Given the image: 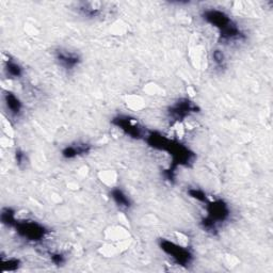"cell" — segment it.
I'll return each mask as SVG.
<instances>
[{"instance_id": "1", "label": "cell", "mask_w": 273, "mask_h": 273, "mask_svg": "<svg viewBox=\"0 0 273 273\" xmlns=\"http://www.w3.org/2000/svg\"><path fill=\"white\" fill-rule=\"evenodd\" d=\"M202 18L206 23L219 30L220 41L223 43H234L244 39L243 32L225 12L217 9H207L203 12Z\"/></svg>"}, {"instance_id": "2", "label": "cell", "mask_w": 273, "mask_h": 273, "mask_svg": "<svg viewBox=\"0 0 273 273\" xmlns=\"http://www.w3.org/2000/svg\"><path fill=\"white\" fill-rule=\"evenodd\" d=\"M206 211H207V216L202 220L201 224L204 230L211 234L216 233L220 223L225 222L230 216L228 205L222 200L208 201L206 203Z\"/></svg>"}, {"instance_id": "3", "label": "cell", "mask_w": 273, "mask_h": 273, "mask_svg": "<svg viewBox=\"0 0 273 273\" xmlns=\"http://www.w3.org/2000/svg\"><path fill=\"white\" fill-rule=\"evenodd\" d=\"M160 249L168 254L176 264L181 267H188L193 260V254L190 251L188 246H184L181 244L175 243L174 241L169 240V239L161 238L159 239Z\"/></svg>"}, {"instance_id": "4", "label": "cell", "mask_w": 273, "mask_h": 273, "mask_svg": "<svg viewBox=\"0 0 273 273\" xmlns=\"http://www.w3.org/2000/svg\"><path fill=\"white\" fill-rule=\"evenodd\" d=\"M16 229V233H18L21 237L26 239L28 241L32 242H38L43 240L45 236L47 235L48 230L40 223L36 221H16L14 226Z\"/></svg>"}, {"instance_id": "5", "label": "cell", "mask_w": 273, "mask_h": 273, "mask_svg": "<svg viewBox=\"0 0 273 273\" xmlns=\"http://www.w3.org/2000/svg\"><path fill=\"white\" fill-rule=\"evenodd\" d=\"M197 112V106L188 98H180L169 108V117L176 122L183 121L190 114Z\"/></svg>"}, {"instance_id": "6", "label": "cell", "mask_w": 273, "mask_h": 273, "mask_svg": "<svg viewBox=\"0 0 273 273\" xmlns=\"http://www.w3.org/2000/svg\"><path fill=\"white\" fill-rule=\"evenodd\" d=\"M112 124L120 127V129H122L126 135L135 139H140L146 136V134H144L143 128L138 125V123L136 121H132L128 117H123V115L120 117L119 115V117L112 120Z\"/></svg>"}, {"instance_id": "7", "label": "cell", "mask_w": 273, "mask_h": 273, "mask_svg": "<svg viewBox=\"0 0 273 273\" xmlns=\"http://www.w3.org/2000/svg\"><path fill=\"white\" fill-rule=\"evenodd\" d=\"M55 58L60 66L66 71L75 70L80 63V57L78 54L66 51V49H57L55 52Z\"/></svg>"}, {"instance_id": "8", "label": "cell", "mask_w": 273, "mask_h": 273, "mask_svg": "<svg viewBox=\"0 0 273 273\" xmlns=\"http://www.w3.org/2000/svg\"><path fill=\"white\" fill-rule=\"evenodd\" d=\"M4 101L8 112H9L12 117H19L22 113L23 109V104L20 101V98L14 93L7 91L4 94Z\"/></svg>"}, {"instance_id": "9", "label": "cell", "mask_w": 273, "mask_h": 273, "mask_svg": "<svg viewBox=\"0 0 273 273\" xmlns=\"http://www.w3.org/2000/svg\"><path fill=\"white\" fill-rule=\"evenodd\" d=\"M90 150H91V146L88 143H77V144L69 145L65 148H63L62 156L66 159H73V158H76V157L78 156L89 153Z\"/></svg>"}, {"instance_id": "10", "label": "cell", "mask_w": 273, "mask_h": 273, "mask_svg": "<svg viewBox=\"0 0 273 273\" xmlns=\"http://www.w3.org/2000/svg\"><path fill=\"white\" fill-rule=\"evenodd\" d=\"M110 196L114 203L122 209H129L131 207V201L127 194L120 188H113L110 192Z\"/></svg>"}, {"instance_id": "11", "label": "cell", "mask_w": 273, "mask_h": 273, "mask_svg": "<svg viewBox=\"0 0 273 273\" xmlns=\"http://www.w3.org/2000/svg\"><path fill=\"white\" fill-rule=\"evenodd\" d=\"M4 62H5V72L8 77L18 79L23 76L24 74L23 68L18 62L12 60L9 56H8L7 60H4Z\"/></svg>"}, {"instance_id": "12", "label": "cell", "mask_w": 273, "mask_h": 273, "mask_svg": "<svg viewBox=\"0 0 273 273\" xmlns=\"http://www.w3.org/2000/svg\"><path fill=\"white\" fill-rule=\"evenodd\" d=\"M101 3H87L80 7V11L84 13L86 16H90V18H94V16L98 15L99 11H101Z\"/></svg>"}, {"instance_id": "13", "label": "cell", "mask_w": 273, "mask_h": 273, "mask_svg": "<svg viewBox=\"0 0 273 273\" xmlns=\"http://www.w3.org/2000/svg\"><path fill=\"white\" fill-rule=\"evenodd\" d=\"M18 221L15 217V211L12 208H4L2 211V222L8 226H14Z\"/></svg>"}, {"instance_id": "14", "label": "cell", "mask_w": 273, "mask_h": 273, "mask_svg": "<svg viewBox=\"0 0 273 273\" xmlns=\"http://www.w3.org/2000/svg\"><path fill=\"white\" fill-rule=\"evenodd\" d=\"M3 262V270L4 271H15L20 267V260L16 258H9V259H2Z\"/></svg>"}, {"instance_id": "15", "label": "cell", "mask_w": 273, "mask_h": 273, "mask_svg": "<svg viewBox=\"0 0 273 273\" xmlns=\"http://www.w3.org/2000/svg\"><path fill=\"white\" fill-rule=\"evenodd\" d=\"M188 193L190 194V196L195 198V200L198 201V202H202L204 204H206L208 202L207 196H206L204 191H202V190H200V189H190L188 191Z\"/></svg>"}, {"instance_id": "16", "label": "cell", "mask_w": 273, "mask_h": 273, "mask_svg": "<svg viewBox=\"0 0 273 273\" xmlns=\"http://www.w3.org/2000/svg\"><path fill=\"white\" fill-rule=\"evenodd\" d=\"M212 59L217 68H220V69L224 68L225 57H224V54H223L221 51H214L212 54Z\"/></svg>"}, {"instance_id": "17", "label": "cell", "mask_w": 273, "mask_h": 273, "mask_svg": "<svg viewBox=\"0 0 273 273\" xmlns=\"http://www.w3.org/2000/svg\"><path fill=\"white\" fill-rule=\"evenodd\" d=\"M51 258H52V261L55 264H57V266H61V264L65 262V257L61 253H53L51 255Z\"/></svg>"}, {"instance_id": "18", "label": "cell", "mask_w": 273, "mask_h": 273, "mask_svg": "<svg viewBox=\"0 0 273 273\" xmlns=\"http://www.w3.org/2000/svg\"><path fill=\"white\" fill-rule=\"evenodd\" d=\"M15 156H16V161H18L19 165L26 162V155H25V153H23L21 151H18V152H16Z\"/></svg>"}]
</instances>
